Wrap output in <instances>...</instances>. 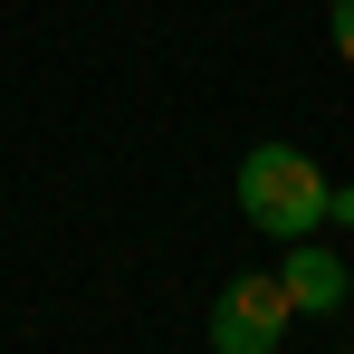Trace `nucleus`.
I'll use <instances>...</instances> for the list:
<instances>
[{
	"instance_id": "1",
	"label": "nucleus",
	"mask_w": 354,
	"mask_h": 354,
	"mask_svg": "<svg viewBox=\"0 0 354 354\" xmlns=\"http://www.w3.org/2000/svg\"><path fill=\"white\" fill-rule=\"evenodd\" d=\"M239 211L268 239H306L326 221V163L297 153V144H249L239 153Z\"/></svg>"
},
{
	"instance_id": "2",
	"label": "nucleus",
	"mask_w": 354,
	"mask_h": 354,
	"mask_svg": "<svg viewBox=\"0 0 354 354\" xmlns=\"http://www.w3.org/2000/svg\"><path fill=\"white\" fill-rule=\"evenodd\" d=\"M288 288H278V268H239L230 288L211 297V354H278L288 345Z\"/></svg>"
},
{
	"instance_id": "3",
	"label": "nucleus",
	"mask_w": 354,
	"mask_h": 354,
	"mask_svg": "<svg viewBox=\"0 0 354 354\" xmlns=\"http://www.w3.org/2000/svg\"><path fill=\"white\" fill-rule=\"evenodd\" d=\"M278 249H288V259H278V288H288V306H297V316H335V306L354 297L345 259H335L316 230H306V239H278Z\"/></svg>"
},
{
	"instance_id": "4",
	"label": "nucleus",
	"mask_w": 354,
	"mask_h": 354,
	"mask_svg": "<svg viewBox=\"0 0 354 354\" xmlns=\"http://www.w3.org/2000/svg\"><path fill=\"white\" fill-rule=\"evenodd\" d=\"M326 39H335V58L354 67V0H335V10H326Z\"/></svg>"
},
{
	"instance_id": "5",
	"label": "nucleus",
	"mask_w": 354,
	"mask_h": 354,
	"mask_svg": "<svg viewBox=\"0 0 354 354\" xmlns=\"http://www.w3.org/2000/svg\"><path fill=\"white\" fill-rule=\"evenodd\" d=\"M326 221H345V230H354V192H345V182H326Z\"/></svg>"
}]
</instances>
